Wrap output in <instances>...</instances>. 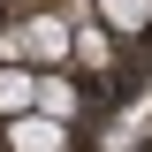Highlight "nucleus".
Listing matches in <instances>:
<instances>
[{
	"mask_svg": "<svg viewBox=\"0 0 152 152\" xmlns=\"http://www.w3.org/2000/svg\"><path fill=\"white\" fill-rule=\"evenodd\" d=\"M8 152H69V122H61V114H46V107L8 114Z\"/></svg>",
	"mask_w": 152,
	"mask_h": 152,
	"instance_id": "obj_1",
	"label": "nucleus"
},
{
	"mask_svg": "<svg viewBox=\"0 0 152 152\" xmlns=\"http://www.w3.org/2000/svg\"><path fill=\"white\" fill-rule=\"evenodd\" d=\"M8 53H31V61H61V53H69V23H53V15H31L23 31H8Z\"/></svg>",
	"mask_w": 152,
	"mask_h": 152,
	"instance_id": "obj_2",
	"label": "nucleus"
},
{
	"mask_svg": "<svg viewBox=\"0 0 152 152\" xmlns=\"http://www.w3.org/2000/svg\"><path fill=\"white\" fill-rule=\"evenodd\" d=\"M38 91H46V76H31V69H0V114H31L38 107Z\"/></svg>",
	"mask_w": 152,
	"mask_h": 152,
	"instance_id": "obj_3",
	"label": "nucleus"
},
{
	"mask_svg": "<svg viewBox=\"0 0 152 152\" xmlns=\"http://www.w3.org/2000/svg\"><path fill=\"white\" fill-rule=\"evenodd\" d=\"M107 31H152V0H99Z\"/></svg>",
	"mask_w": 152,
	"mask_h": 152,
	"instance_id": "obj_4",
	"label": "nucleus"
},
{
	"mask_svg": "<svg viewBox=\"0 0 152 152\" xmlns=\"http://www.w3.org/2000/svg\"><path fill=\"white\" fill-rule=\"evenodd\" d=\"M38 107H46V114H61V122H69V107H76V91H69V84H53V76H46V91H38Z\"/></svg>",
	"mask_w": 152,
	"mask_h": 152,
	"instance_id": "obj_5",
	"label": "nucleus"
}]
</instances>
